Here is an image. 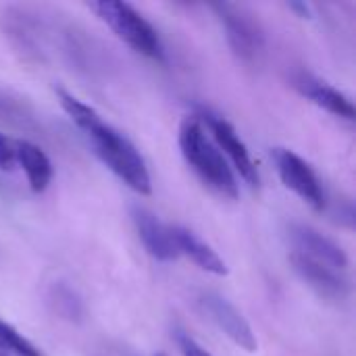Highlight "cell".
I'll list each match as a JSON object with an SVG mask.
<instances>
[{"instance_id":"obj_1","label":"cell","mask_w":356,"mask_h":356,"mask_svg":"<svg viewBox=\"0 0 356 356\" xmlns=\"http://www.w3.org/2000/svg\"><path fill=\"white\" fill-rule=\"evenodd\" d=\"M58 102L63 111L69 115V119L88 136L96 156L134 192L148 196L152 192L150 173L148 167L138 152V148L113 125L104 123L102 117L88 104H83L79 98H75L69 92L58 90L56 92Z\"/></svg>"},{"instance_id":"obj_2","label":"cell","mask_w":356,"mask_h":356,"mask_svg":"<svg viewBox=\"0 0 356 356\" xmlns=\"http://www.w3.org/2000/svg\"><path fill=\"white\" fill-rule=\"evenodd\" d=\"M179 150L188 167L198 175V179L223 198L236 200L240 196V186L236 173L232 171L227 159L209 140L204 125L194 117H186L179 125Z\"/></svg>"},{"instance_id":"obj_3","label":"cell","mask_w":356,"mask_h":356,"mask_svg":"<svg viewBox=\"0 0 356 356\" xmlns=\"http://www.w3.org/2000/svg\"><path fill=\"white\" fill-rule=\"evenodd\" d=\"M88 8L96 13V17L106 23L113 33L123 40L131 50L159 63L165 60V48L156 29L131 4L119 0H100L90 2Z\"/></svg>"},{"instance_id":"obj_4","label":"cell","mask_w":356,"mask_h":356,"mask_svg":"<svg viewBox=\"0 0 356 356\" xmlns=\"http://www.w3.org/2000/svg\"><path fill=\"white\" fill-rule=\"evenodd\" d=\"M211 8L215 10L217 19L223 25L227 44L234 50V54L242 60H254V56L263 50V42H265L259 21L238 4L219 2L213 4Z\"/></svg>"},{"instance_id":"obj_5","label":"cell","mask_w":356,"mask_h":356,"mask_svg":"<svg viewBox=\"0 0 356 356\" xmlns=\"http://www.w3.org/2000/svg\"><path fill=\"white\" fill-rule=\"evenodd\" d=\"M196 307L200 309V313L211 319L236 346H240L246 353H257L259 342L257 336L250 327V323L244 319V315L221 294L217 292H200L196 296Z\"/></svg>"},{"instance_id":"obj_6","label":"cell","mask_w":356,"mask_h":356,"mask_svg":"<svg viewBox=\"0 0 356 356\" xmlns=\"http://www.w3.org/2000/svg\"><path fill=\"white\" fill-rule=\"evenodd\" d=\"M196 119H198L202 125H207V129L211 131V136H213V140H215V146L221 150L223 156H227V159L232 161V165L236 167V171L240 173V177H242L250 188H257L259 181H261L259 171H257V165H254V161H252V156H250L246 144H244V142L240 140V136L236 134L234 125H232L227 119H223V117H219V115H215V113H211V111H207V108H202V111L196 115Z\"/></svg>"},{"instance_id":"obj_7","label":"cell","mask_w":356,"mask_h":356,"mask_svg":"<svg viewBox=\"0 0 356 356\" xmlns=\"http://www.w3.org/2000/svg\"><path fill=\"white\" fill-rule=\"evenodd\" d=\"M273 161L280 173V179L288 190H292L296 196H300L307 204H311L315 211L325 209V192L323 186L313 171V167L298 156L296 152L288 148H275L273 150Z\"/></svg>"},{"instance_id":"obj_8","label":"cell","mask_w":356,"mask_h":356,"mask_svg":"<svg viewBox=\"0 0 356 356\" xmlns=\"http://www.w3.org/2000/svg\"><path fill=\"white\" fill-rule=\"evenodd\" d=\"M288 238L292 244V252L338 271L348 269V254L344 252V248L332 238L323 236L319 229L305 223H292L288 229Z\"/></svg>"},{"instance_id":"obj_9","label":"cell","mask_w":356,"mask_h":356,"mask_svg":"<svg viewBox=\"0 0 356 356\" xmlns=\"http://www.w3.org/2000/svg\"><path fill=\"white\" fill-rule=\"evenodd\" d=\"M290 263L296 275L321 298L342 302L350 294V282L344 275V271L332 269L327 265H321L317 261H311L307 257H300L296 252H290Z\"/></svg>"},{"instance_id":"obj_10","label":"cell","mask_w":356,"mask_h":356,"mask_svg":"<svg viewBox=\"0 0 356 356\" xmlns=\"http://www.w3.org/2000/svg\"><path fill=\"white\" fill-rule=\"evenodd\" d=\"M131 221L136 225V232H138L144 248L156 261L171 263L179 257L173 236H171V225H165L152 211L136 204V207H131Z\"/></svg>"},{"instance_id":"obj_11","label":"cell","mask_w":356,"mask_h":356,"mask_svg":"<svg viewBox=\"0 0 356 356\" xmlns=\"http://www.w3.org/2000/svg\"><path fill=\"white\" fill-rule=\"evenodd\" d=\"M292 86L305 98H309L313 104L325 108L327 113H332L336 117H342L346 121H355L356 113L353 100L346 94H342L340 90H336L334 86H330V83L313 77L311 73H305V71L302 73H296L292 77Z\"/></svg>"},{"instance_id":"obj_12","label":"cell","mask_w":356,"mask_h":356,"mask_svg":"<svg viewBox=\"0 0 356 356\" xmlns=\"http://www.w3.org/2000/svg\"><path fill=\"white\" fill-rule=\"evenodd\" d=\"M171 236L179 254H186L192 263H196L202 271L213 275H227L225 261L207 244L202 242L192 229L181 225H171Z\"/></svg>"},{"instance_id":"obj_13","label":"cell","mask_w":356,"mask_h":356,"mask_svg":"<svg viewBox=\"0 0 356 356\" xmlns=\"http://www.w3.org/2000/svg\"><path fill=\"white\" fill-rule=\"evenodd\" d=\"M15 161L23 169L31 192L42 194L50 186L52 163L40 146L27 140H15Z\"/></svg>"},{"instance_id":"obj_14","label":"cell","mask_w":356,"mask_h":356,"mask_svg":"<svg viewBox=\"0 0 356 356\" xmlns=\"http://www.w3.org/2000/svg\"><path fill=\"white\" fill-rule=\"evenodd\" d=\"M48 302L52 305L54 313L69 321H79L83 315V305L79 296L65 284H54L48 292Z\"/></svg>"},{"instance_id":"obj_15","label":"cell","mask_w":356,"mask_h":356,"mask_svg":"<svg viewBox=\"0 0 356 356\" xmlns=\"http://www.w3.org/2000/svg\"><path fill=\"white\" fill-rule=\"evenodd\" d=\"M0 350L15 356H42V353L27 340L23 338L13 325L0 319Z\"/></svg>"},{"instance_id":"obj_16","label":"cell","mask_w":356,"mask_h":356,"mask_svg":"<svg viewBox=\"0 0 356 356\" xmlns=\"http://www.w3.org/2000/svg\"><path fill=\"white\" fill-rule=\"evenodd\" d=\"M175 342H177V346H179V350H181L184 356H213L211 353H207L190 334H186L181 330L175 332Z\"/></svg>"},{"instance_id":"obj_17","label":"cell","mask_w":356,"mask_h":356,"mask_svg":"<svg viewBox=\"0 0 356 356\" xmlns=\"http://www.w3.org/2000/svg\"><path fill=\"white\" fill-rule=\"evenodd\" d=\"M15 165H17V161H15V140L0 134V169L2 171H13Z\"/></svg>"},{"instance_id":"obj_18","label":"cell","mask_w":356,"mask_h":356,"mask_svg":"<svg viewBox=\"0 0 356 356\" xmlns=\"http://www.w3.org/2000/svg\"><path fill=\"white\" fill-rule=\"evenodd\" d=\"M290 8H292V10H296V13H300V17H302V19H307V17L311 15V8H309L307 4H302V2H292V4H290Z\"/></svg>"},{"instance_id":"obj_19","label":"cell","mask_w":356,"mask_h":356,"mask_svg":"<svg viewBox=\"0 0 356 356\" xmlns=\"http://www.w3.org/2000/svg\"><path fill=\"white\" fill-rule=\"evenodd\" d=\"M152 356H167L165 353H156V355H152Z\"/></svg>"}]
</instances>
